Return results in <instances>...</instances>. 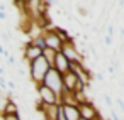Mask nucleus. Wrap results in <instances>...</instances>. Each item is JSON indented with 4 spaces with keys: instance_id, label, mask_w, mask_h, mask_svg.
Returning <instances> with one entry per match:
<instances>
[{
    "instance_id": "obj_21",
    "label": "nucleus",
    "mask_w": 124,
    "mask_h": 120,
    "mask_svg": "<svg viewBox=\"0 0 124 120\" xmlns=\"http://www.w3.org/2000/svg\"><path fill=\"white\" fill-rule=\"evenodd\" d=\"M121 88H122V90H124V81H122V83H121Z\"/></svg>"
},
{
    "instance_id": "obj_8",
    "label": "nucleus",
    "mask_w": 124,
    "mask_h": 120,
    "mask_svg": "<svg viewBox=\"0 0 124 120\" xmlns=\"http://www.w3.org/2000/svg\"><path fill=\"white\" fill-rule=\"evenodd\" d=\"M53 69H56L61 76L66 74V73L70 71V68H68V59H66L61 53L56 54V58H54V64H53Z\"/></svg>"
},
{
    "instance_id": "obj_10",
    "label": "nucleus",
    "mask_w": 124,
    "mask_h": 120,
    "mask_svg": "<svg viewBox=\"0 0 124 120\" xmlns=\"http://www.w3.org/2000/svg\"><path fill=\"white\" fill-rule=\"evenodd\" d=\"M56 54H58V53H56V51H53V49H48V47H44V49H43V58L46 59V63L49 64V68H53Z\"/></svg>"
},
{
    "instance_id": "obj_23",
    "label": "nucleus",
    "mask_w": 124,
    "mask_h": 120,
    "mask_svg": "<svg viewBox=\"0 0 124 120\" xmlns=\"http://www.w3.org/2000/svg\"><path fill=\"white\" fill-rule=\"evenodd\" d=\"M80 120H85V118H80Z\"/></svg>"
},
{
    "instance_id": "obj_14",
    "label": "nucleus",
    "mask_w": 124,
    "mask_h": 120,
    "mask_svg": "<svg viewBox=\"0 0 124 120\" xmlns=\"http://www.w3.org/2000/svg\"><path fill=\"white\" fill-rule=\"evenodd\" d=\"M116 105L119 107V110H121V113L124 115V101H122V98H121V96H116Z\"/></svg>"
},
{
    "instance_id": "obj_4",
    "label": "nucleus",
    "mask_w": 124,
    "mask_h": 120,
    "mask_svg": "<svg viewBox=\"0 0 124 120\" xmlns=\"http://www.w3.org/2000/svg\"><path fill=\"white\" fill-rule=\"evenodd\" d=\"M41 36H43L44 44H46V47H48V49H53V51H56V53H60V51H61L63 42L56 37V34L53 32V29H44V31L41 32Z\"/></svg>"
},
{
    "instance_id": "obj_20",
    "label": "nucleus",
    "mask_w": 124,
    "mask_h": 120,
    "mask_svg": "<svg viewBox=\"0 0 124 120\" xmlns=\"http://www.w3.org/2000/svg\"><path fill=\"white\" fill-rule=\"evenodd\" d=\"M0 12H5V5L4 4H0Z\"/></svg>"
},
{
    "instance_id": "obj_7",
    "label": "nucleus",
    "mask_w": 124,
    "mask_h": 120,
    "mask_svg": "<svg viewBox=\"0 0 124 120\" xmlns=\"http://www.w3.org/2000/svg\"><path fill=\"white\" fill-rule=\"evenodd\" d=\"M2 117L4 118H9V117H21V107L16 100L12 98H7V103L2 110Z\"/></svg>"
},
{
    "instance_id": "obj_22",
    "label": "nucleus",
    "mask_w": 124,
    "mask_h": 120,
    "mask_svg": "<svg viewBox=\"0 0 124 120\" xmlns=\"http://www.w3.org/2000/svg\"><path fill=\"white\" fill-rule=\"evenodd\" d=\"M122 20H124V10H122Z\"/></svg>"
},
{
    "instance_id": "obj_18",
    "label": "nucleus",
    "mask_w": 124,
    "mask_h": 120,
    "mask_svg": "<svg viewBox=\"0 0 124 120\" xmlns=\"http://www.w3.org/2000/svg\"><path fill=\"white\" fill-rule=\"evenodd\" d=\"M95 78H97L99 81H104V74H102V73H97V74H95Z\"/></svg>"
},
{
    "instance_id": "obj_9",
    "label": "nucleus",
    "mask_w": 124,
    "mask_h": 120,
    "mask_svg": "<svg viewBox=\"0 0 124 120\" xmlns=\"http://www.w3.org/2000/svg\"><path fill=\"white\" fill-rule=\"evenodd\" d=\"M63 112L66 120H80V112L77 105H63Z\"/></svg>"
},
{
    "instance_id": "obj_1",
    "label": "nucleus",
    "mask_w": 124,
    "mask_h": 120,
    "mask_svg": "<svg viewBox=\"0 0 124 120\" xmlns=\"http://www.w3.org/2000/svg\"><path fill=\"white\" fill-rule=\"evenodd\" d=\"M51 68H49V64L46 63V59L41 56V58H38L36 61H32V63H29L27 64V71H29V80L34 83V85H41L43 83V80H44V76L48 74V71H49Z\"/></svg>"
},
{
    "instance_id": "obj_19",
    "label": "nucleus",
    "mask_w": 124,
    "mask_h": 120,
    "mask_svg": "<svg viewBox=\"0 0 124 120\" xmlns=\"http://www.w3.org/2000/svg\"><path fill=\"white\" fill-rule=\"evenodd\" d=\"M5 120H22L21 117H9V118H5Z\"/></svg>"
},
{
    "instance_id": "obj_11",
    "label": "nucleus",
    "mask_w": 124,
    "mask_h": 120,
    "mask_svg": "<svg viewBox=\"0 0 124 120\" xmlns=\"http://www.w3.org/2000/svg\"><path fill=\"white\" fill-rule=\"evenodd\" d=\"M31 42L36 46V47H39L41 51L46 47V44H44V39H43V36L39 34V36H36V37H31Z\"/></svg>"
},
{
    "instance_id": "obj_2",
    "label": "nucleus",
    "mask_w": 124,
    "mask_h": 120,
    "mask_svg": "<svg viewBox=\"0 0 124 120\" xmlns=\"http://www.w3.org/2000/svg\"><path fill=\"white\" fill-rule=\"evenodd\" d=\"M41 85H44V86H48L53 93H56L58 96L61 95V91H63V80H61V74L56 71V69H49L48 71V74L44 76V80H43V83Z\"/></svg>"
},
{
    "instance_id": "obj_3",
    "label": "nucleus",
    "mask_w": 124,
    "mask_h": 120,
    "mask_svg": "<svg viewBox=\"0 0 124 120\" xmlns=\"http://www.w3.org/2000/svg\"><path fill=\"white\" fill-rule=\"evenodd\" d=\"M36 91H38V98L43 105H60V96L56 93H53L48 86L36 85Z\"/></svg>"
},
{
    "instance_id": "obj_6",
    "label": "nucleus",
    "mask_w": 124,
    "mask_h": 120,
    "mask_svg": "<svg viewBox=\"0 0 124 120\" xmlns=\"http://www.w3.org/2000/svg\"><path fill=\"white\" fill-rule=\"evenodd\" d=\"M78 112H80V118H85V120H97L100 115L97 107L92 103V100L83 105H78Z\"/></svg>"
},
{
    "instance_id": "obj_17",
    "label": "nucleus",
    "mask_w": 124,
    "mask_h": 120,
    "mask_svg": "<svg viewBox=\"0 0 124 120\" xmlns=\"http://www.w3.org/2000/svg\"><path fill=\"white\" fill-rule=\"evenodd\" d=\"M0 20H7V12H0Z\"/></svg>"
},
{
    "instance_id": "obj_5",
    "label": "nucleus",
    "mask_w": 124,
    "mask_h": 120,
    "mask_svg": "<svg viewBox=\"0 0 124 120\" xmlns=\"http://www.w3.org/2000/svg\"><path fill=\"white\" fill-rule=\"evenodd\" d=\"M41 56H43V51H41L39 47H36L31 41H29L27 44H24V47H22V61H26V63L29 64V63L36 61V59L41 58Z\"/></svg>"
},
{
    "instance_id": "obj_15",
    "label": "nucleus",
    "mask_w": 124,
    "mask_h": 120,
    "mask_svg": "<svg viewBox=\"0 0 124 120\" xmlns=\"http://www.w3.org/2000/svg\"><path fill=\"white\" fill-rule=\"evenodd\" d=\"M5 103H7V98L4 96V93L0 91V113H2V110H4V107H5Z\"/></svg>"
},
{
    "instance_id": "obj_16",
    "label": "nucleus",
    "mask_w": 124,
    "mask_h": 120,
    "mask_svg": "<svg viewBox=\"0 0 124 120\" xmlns=\"http://www.w3.org/2000/svg\"><path fill=\"white\" fill-rule=\"evenodd\" d=\"M104 42H105V44H104L105 47H109V46H112V39H110V37H107V36L104 37Z\"/></svg>"
},
{
    "instance_id": "obj_12",
    "label": "nucleus",
    "mask_w": 124,
    "mask_h": 120,
    "mask_svg": "<svg viewBox=\"0 0 124 120\" xmlns=\"http://www.w3.org/2000/svg\"><path fill=\"white\" fill-rule=\"evenodd\" d=\"M102 98H104V103L109 107V108H114V101H112V98H110V95H107V93H104L102 95Z\"/></svg>"
},
{
    "instance_id": "obj_13",
    "label": "nucleus",
    "mask_w": 124,
    "mask_h": 120,
    "mask_svg": "<svg viewBox=\"0 0 124 120\" xmlns=\"http://www.w3.org/2000/svg\"><path fill=\"white\" fill-rule=\"evenodd\" d=\"M114 36H116V27H114V24H109L107 26V37L114 39Z\"/></svg>"
}]
</instances>
